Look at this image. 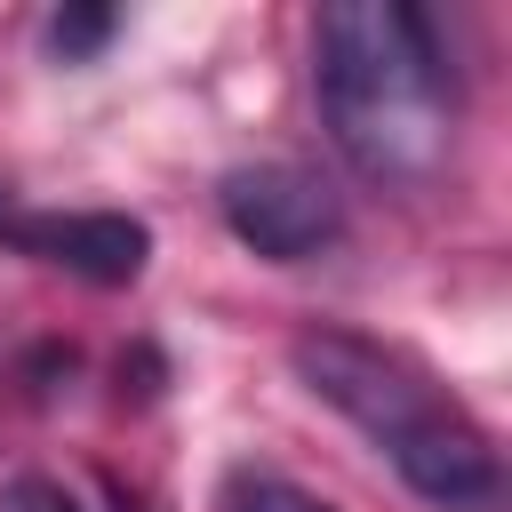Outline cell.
Segmentation results:
<instances>
[{"label": "cell", "mask_w": 512, "mask_h": 512, "mask_svg": "<svg viewBox=\"0 0 512 512\" xmlns=\"http://www.w3.org/2000/svg\"><path fill=\"white\" fill-rule=\"evenodd\" d=\"M288 360L336 416H352L392 456V472L424 504H440V512H504V456H496V440L408 352H392L376 336H352V328H304Z\"/></svg>", "instance_id": "cell-2"}, {"label": "cell", "mask_w": 512, "mask_h": 512, "mask_svg": "<svg viewBox=\"0 0 512 512\" xmlns=\"http://www.w3.org/2000/svg\"><path fill=\"white\" fill-rule=\"evenodd\" d=\"M224 224H232L256 256L304 264V256H320V248L344 232V208H336V192H328L312 168L264 160V168H232V176H224Z\"/></svg>", "instance_id": "cell-3"}, {"label": "cell", "mask_w": 512, "mask_h": 512, "mask_svg": "<svg viewBox=\"0 0 512 512\" xmlns=\"http://www.w3.org/2000/svg\"><path fill=\"white\" fill-rule=\"evenodd\" d=\"M104 32H112V16H56V48H64V56H80V48H96Z\"/></svg>", "instance_id": "cell-7"}, {"label": "cell", "mask_w": 512, "mask_h": 512, "mask_svg": "<svg viewBox=\"0 0 512 512\" xmlns=\"http://www.w3.org/2000/svg\"><path fill=\"white\" fill-rule=\"evenodd\" d=\"M216 512H328L320 496H304L296 480L280 472H256V464H232L224 488H216Z\"/></svg>", "instance_id": "cell-5"}, {"label": "cell", "mask_w": 512, "mask_h": 512, "mask_svg": "<svg viewBox=\"0 0 512 512\" xmlns=\"http://www.w3.org/2000/svg\"><path fill=\"white\" fill-rule=\"evenodd\" d=\"M0 240H16L24 256H40V264H56V272H80V280H96V288L136 280V272H144V256H152V232H144L136 216H112V208L8 216V232H0Z\"/></svg>", "instance_id": "cell-4"}, {"label": "cell", "mask_w": 512, "mask_h": 512, "mask_svg": "<svg viewBox=\"0 0 512 512\" xmlns=\"http://www.w3.org/2000/svg\"><path fill=\"white\" fill-rule=\"evenodd\" d=\"M0 512H80V496L64 480H48V472H24V480L0 488Z\"/></svg>", "instance_id": "cell-6"}, {"label": "cell", "mask_w": 512, "mask_h": 512, "mask_svg": "<svg viewBox=\"0 0 512 512\" xmlns=\"http://www.w3.org/2000/svg\"><path fill=\"white\" fill-rule=\"evenodd\" d=\"M312 96L336 152L392 192H424L456 144V72L432 16L400 0H336L312 16Z\"/></svg>", "instance_id": "cell-1"}, {"label": "cell", "mask_w": 512, "mask_h": 512, "mask_svg": "<svg viewBox=\"0 0 512 512\" xmlns=\"http://www.w3.org/2000/svg\"><path fill=\"white\" fill-rule=\"evenodd\" d=\"M0 232H8V184H0Z\"/></svg>", "instance_id": "cell-8"}]
</instances>
